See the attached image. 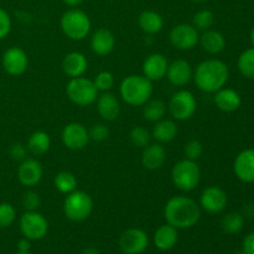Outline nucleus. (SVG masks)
Segmentation results:
<instances>
[{
	"mask_svg": "<svg viewBox=\"0 0 254 254\" xmlns=\"http://www.w3.org/2000/svg\"><path fill=\"white\" fill-rule=\"evenodd\" d=\"M233 171L238 180L246 184L254 183V149H245L236 156Z\"/></svg>",
	"mask_w": 254,
	"mask_h": 254,
	"instance_id": "nucleus-18",
	"label": "nucleus"
},
{
	"mask_svg": "<svg viewBox=\"0 0 254 254\" xmlns=\"http://www.w3.org/2000/svg\"><path fill=\"white\" fill-rule=\"evenodd\" d=\"M238 71L247 78H254V47L245 50L237 61Z\"/></svg>",
	"mask_w": 254,
	"mask_h": 254,
	"instance_id": "nucleus-32",
	"label": "nucleus"
},
{
	"mask_svg": "<svg viewBox=\"0 0 254 254\" xmlns=\"http://www.w3.org/2000/svg\"><path fill=\"white\" fill-rule=\"evenodd\" d=\"M179 241V231L174 226L165 223L156 228L154 233V246L159 251H170L176 246Z\"/></svg>",
	"mask_w": 254,
	"mask_h": 254,
	"instance_id": "nucleus-23",
	"label": "nucleus"
},
{
	"mask_svg": "<svg viewBox=\"0 0 254 254\" xmlns=\"http://www.w3.org/2000/svg\"><path fill=\"white\" fill-rule=\"evenodd\" d=\"M16 220V210L9 202H0V228H7Z\"/></svg>",
	"mask_w": 254,
	"mask_h": 254,
	"instance_id": "nucleus-35",
	"label": "nucleus"
},
{
	"mask_svg": "<svg viewBox=\"0 0 254 254\" xmlns=\"http://www.w3.org/2000/svg\"><path fill=\"white\" fill-rule=\"evenodd\" d=\"M12 27L11 17L5 9L0 7V41L10 34Z\"/></svg>",
	"mask_w": 254,
	"mask_h": 254,
	"instance_id": "nucleus-40",
	"label": "nucleus"
},
{
	"mask_svg": "<svg viewBox=\"0 0 254 254\" xmlns=\"http://www.w3.org/2000/svg\"><path fill=\"white\" fill-rule=\"evenodd\" d=\"M201 180V169L193 160L183 159L174 164L171 169V181L176 189L184 192L195 190Z\"/></svg>",
	"mask_w": 254,
	"mask_h": 254,
	"instance_id": "nucleus-5",
	"label": "nucleus"
},
{
	"mask_svg": "<svg viewBox=\"0 0 254 254\" xmlns=\"http://www.w3.org/2000/svg\"><path fill=\"white\" fill-rule=\"evenodd\" d=\"M116 47V36L106 27L96 30L91 37V49L97 56H108Z\"/></svg>",
	"mask_w": 254,
	"mask_h": 254,
	"instance_id": "nucleus-20",
	"label": "nucleus"
},
{
	"mask_svg": "<svg viewBox=\"0 0 254 254\" xmlns=\"http://www.w3.org/2000/svg\"><path fill=\"white\" fill-rule=\"evenodd\" d=\"M242 251L247 254H254V232H251L245 237Z\"/></svg>",
	"mask_w": 254,
	"mask_h": 254,
	"instance_id": "nucleus-42",
	"label": "nucleus"
},
{
	"mask_svg": "<svg viewBox=\"0 0 254 254\" xmlns=\"http://www.w3.org/2000/svg\"><path fill=\"white\" fill-rule=\"evenodd\" d=\"M30 248H31V241L27 240V238H22L17 243V251L19 252H30Z\"/></svg>",
	"mask_w": 254,
	"mask_h": 254,
	"instance_id": "nucleus-43",
	"label": "nucleus"
},
{
	"mask_svg": "<svg viewBox=\"0 0 254 254\" xmlns=\"http://www.w3.org/2000/svg\"><path fill=\"white\" fill-rule=\"evenodd\" d=\"M166 150L160 143H150L143 148L141 164L146 170H159L165 164Z\"/></svg>",
	"mask_w": 254,
	"mask_h": 254,
	"instance_id": "nucleus-22",
	"label": "nucleus"
},
{
	"mask_svg": "<svg viewBox=\"0 0 254 254\" xmlns=\"http://www.w3.org/2000/svg\"><path fill=\"white\" fill-rule=\"evenodd\" d=\"M97 112L99 117L106 122H114L121 114V102L116 94L109 92H102L96 101Z\"/></svg>",
	"mask_w": 254,
	"mask_h": 254,
	"instance_id": "nucleus-19",
	"label": "nucleus"
},
{
	"mask_svg": "<svg viewBox=\"0 0 254 254\" xmlns=\"http://www.w3.org/2000/svg\"><path fill=\"white\" fill-rule=\"evenodd\" d=\"M15 254H31V253H30V252H19V251H17V252Z\"/></svg>",
	"mask_w": 254,
	"mask_h": 254,
	"instance_id": "nucleus-49",
	"label": "nucleus"
},
{
	"mask_svg": "<svg viewBox=\"0 0 254 254\" xmlns=\"http://www.w3.org/2000/svg\"><path fill=\"white\" fill-rule=\"evenodd\" d=\"M164 217L166 223L174 226L178 230L191 228L200 221L201 207L193 198L189 196H174L165 203Z\"/></svg>",
	"mask_w": 254,
	"mask_h": 254,
	"instance_id": "nucleus-1",
	"label": "nucleus"
},
{
	"mask_svg": "<svg viewBox=\"0 0 254 254\" xmlns=\"http://www.w3.org/2000/svg\"><path fill=\"white\" fill-rule=\"evenodd\" d=\"M88 69V60L82 52H68L62 60V71L69 78L83 76Z\"/></svg>",
	"mask_w": 254,
	"mask_h": 254,
	"instance_id": "nucleus-21",
	"label": "nucleus"
},
{
	"mask_svg": "<svg viewBox=\"0 0 254 254\" xmlns=\"http://www.w3.org/2000/svg\"><path fill=\"white\" fill-rule=\"evenodd\" d=\"M236 254H247V253H245V252H243V251H241V252H237Z\"/></svg>",
	"mask_w": 254,
	"mask_h": 254,
	"instance_id": "nucleus-50",
	"label": "nucleus"
},
{
	"mask_svg": "<svg viewBox=\"0 0 254 254\" xmlns=\"http://www.w3.org/2000/svg\"><path fill=\"white\" fill-rule=\"evenodd\" d=\"M193 77V68L186 60L179 59L170 62L166 72V78L173 86L184 87L190 83Z\"/></svg>",
	"mask_w": 254,
	"mask_h": 254,
	"instance_id": "nucleus-17",
	"label": "nucleus"
},
{
	"mask_svg": "<svg viewBox=\"0 0 254 254\" xmlns=\"http://www.w3.org/2000/svg\"><path fill=\"white\" fill-rule=\"evenodd\" d=\"M203 153V146L202 144L200 143L196 139H192V140H189L188 143L184 145V155H185L186 159L189 160L197 161L198 159L201 158Z\"/></svg>",
	"mask_w": 254,
	"mask_h": 254,
	"instance_id": "nucleus-37",
	"label": "nucleus"
},
{
	"mask_svg": "<svg viewBox=\"0 0 254 254\" xmlns=\"http://www.w3.org/2000/svg\"><path fill=\"white\" fill-rule=\"evenodd\" d=\"M22 236L30 241L42 240L49 232V222L39 211H25L19 220Z\"/></svg>",
	"mask_w": 254,
	"mask_h": 254,
	"instance_id": "nucleus-9",
	"label": "nucleus"
},
{
	"mask_svg": "<svg viewBox=\"0 0 254 254\" xmlns=\"http://www.w3.org/2000/svg\"><path fill=\"white\" fill-rule=\"evenodd\" d=\"M1 66L10 76H21L29 67V57L21 47L11 46L5 50L2 54Z\"/></svg>",
	"mask_w": 254,
	"mask_h": 254,
	"instance_id": "nucleus-13",
	"label": "nucleus"
},
{
	"mask_svg": "<svg viewBox=\"0 0 254 254\" xmlns=\"http://www.w3.org/2000/svg\"><path fill=\"white\" fill-rule=\"evenodd\" d=\"M198 44L202 47L203 51L207 52V54L218 55L225 50L226 39L222 32L208 29L206 31H202V34L200 35Z\"/></svg>",
	"mask_w": 254,
	"mask_h": 254,
	"instance_id": "nucleus-24",
	"label": "nucleus"
},
{
	"mask_svg": "<svg viewBox=\"0 0 254 254\" xmlns=\"http://www.w3.org/2000/svg\"><path fill=\"white\" fill-rule=\"evenodd\" d=\"M94 86L98 92H109L114 86V76L109 71H101L93 78Z\"/></svg>",
	"mask_w": 254,
	"mask_h": 254,
	"instance_id": "nucleus-36",
	"label": "nucleus"
},
{
	"mask_svg": "<svg viewBox=\"0 0 254 254\" xmlns=\"http://www.w3.org/2000/svg\"><path fill=\"white\" fill-rule=\"evenodd\" d=\"M61 140L64 145L69 150H82L89 143L88 129L78 122H71L62 129Z\"/></svg>",
	"mask_w": 254,
	"mask_h": 254,
	"instance_id": "nucleus-11",
	"label": "nucleus"
},
{
	"mask_svg": "<svg viewBox=\"0 0 254 254\" xmlns=\"http://www.w3.org/2000/svg\"><path fill=\"white\" fill-rule=\"evenodd\" d=\"M227 203L228 196L226 191L218 186L211 185L202 190L198 205L201 210L208 213H220L227 207Z\"/></svg>",
	"mask_w": 254,
	"mask_h": 254,
	"instance_id": "nucleus-14",
	"label": "nucleus"
},
{
	"mask_svg": "<svg viewBox=\"0 0 254 254\" xmlns=\"http://www.w3.org/2000/svg\"><path fill=\"white\" fill-rule=\"evenodd\" d=\"M54 185L59 192L64 193V195H68V193L73 192L77 190V181L76 176L71 173V171H60L54 179Z\"/></svg>",
	"mask_w": 254,
	"mask_h": 254,
	"instance_id": "nucleus-30",
	"label": "nucleus"
},
{
	"mask_svg": "<svg viewBox=\"0 0 254 254\" xmlns=\"http://www.w3.org/2000/svg\"><path fill=\"white\" fill-rule=\"evenodd\" d=\"M191 1H193V2H206V1H208V0H191Z\"/></svg>",
	"mask_w": 254,
	"mask_h": 254,
	"instance_id": "nucleus-48",
	"label": "nucleus"
},
{
	"mask_svg": "<svg viewBox=\"0 0 254 254\" xmlns=\"http://www.w3.org/2000/svg\"><path fill=\"white\" fill-rule=\"evenodd\" d=\"M138 25L141 31L148 36L159 34L164 27V19L154 10H144L138 16Z\"/></svg>",
	"mask_w": 254,
	"mask_h": 254,
	"instance_id": "nucleus-27",
	"label": "nucleus"
},
{
	"mask_svg": "<svg viewBox=\"0 0 254 254\" xmlns=\"http://www.w3.org/2000/svg\"><path fill=\"white\" fill-rule=\"evenodd\" d=\"M81 254H101V252L96 247H88L86 250H83V252Z\"/></svg>",
	"mask_w": 254,
	"mask_h": 254,
	"instance_id": "nucleus-46",
	"label": "nucleus"
},
{
	"mask_svg": "<svg viewBox=\"0 0 254 254\" xmlns=\"http://www.w3.org/2000/svg\"><path fill=\"white\" fill-rule=\"evenodd\" d=\"M129 138H130L131 144H133L134 146L143 149L145 148L148 144H150L151 133L148 130V129L144 128V127L138 126V127H134V128L131 129Z\"/></svg>",
	"mask_w": 254,
	"mask_h": 254,
	"instance_id": "nucleus-34",
	"label": "nucleus"
},
{
	"mask_svg": "<svg viewBox=\"0 0 254 254\" xmlns=\"http://www.w3.org/2000/svg\"><path fill=\"white\" fill-rule=\"evenodd\" d=\"M64 213L72 222H83L93 211V198L82 190H74L64 200Z\"/></svg>",
	"mask_w": 254,
	"mask_h": 254,
	"instance_id": "nucleus-6",
	"label": "nucleus"
},
{
	"mask_svg": "<svg viewBox=\"0 0 254 254\" xmlns=\"http://www.w3.org/2000/svg\"><path fill=\"white\" fill-rule=\"evenodd\" d=\"M242 216L245 218H254V203H247V205H245Z\"/></svg>",
	"mask_w": 254,
	"mask_h": 254,
	"instance_id": "nucleus-44",
	"label": "nucleus"
},
{
	"mask_svg": "<svg viewBox=\"0 0 254 254\" xmlns=\"http://www.w3.org/2000/svg\"><path fill=\"white\" fill-rule=\"evenodd\" d=\"M66 94L69 101L78 107H87L96 103L99 96L93 79L87 77H76L71 78L66 84Z\"/></svg>",
	"mask_w": 254,
	"mask_h": 254,
	"instance_id": "nucleus-7",
	"label": "nucleus"
},
{
	"mask_svg": "<svg viewBox=\"0 0 254 254\" xmlns=\"http://www.w3.org/2000/svg\"><path fill=\"white\" fill-rule=\"evenodd\" d=\"M170 62L168 61L165 56L160 52H154L150 54L143 62V76L150 79L151 82L161 81L166 77V72H168V67Z\"/></svg>",
	"mask_w": 254,
	"mask_h": 254,
	"instance_id": "nucleus-16",
	"label": "nucleus"
},
{
	"mask_svg": "<svg viewBox=\"0 0 254 254\" xmlns=\"http://www.w3.org/2000/svg\"><path fill=\"white\" fill-rule=\"evenodd\" d=\"M168 112V106L161 99H149L143 106V117L145 121L155 123L160 119L165 118Z\"/></svg>",
	"mask_w": 254,
	"mask_h": 254,
	"instance_id": "nucleus-29",
	"label": "nucleus"
},
{
	"mask_svg": "<svg viewBox=\"0 0 254 254\" xmlns=\"http://www.w3.org/2000/svg\"><path fill=\"white\" fill-rule=\"evenodd\" d=\"M215 104L220 111L231 113L240 108L242 104V98L237 91L223 87L215 93Z\"/></svg>",
	"mask_w": 254,
	"mask_h": 254,
	"instance_id": "nucleus-25",
	"label": "nucleus"
},
{
	"mask_svg": "<svg viewBox=\"0 0 254 254\" xmlns=\"http://www.w3.org/2000/svg\"><path fill=\"white\" fill-rule=\"evenodd\" d=\"M170 44L180 51H190L198 45L200 32L191 24H179L169 34Z\"/></svg>",
	"mask_w": 254,
	"mask_h": 254,
	"instance_id": "nucleus-10",
	"label": "nucleus"
},
{
	"mask_svg": "<svg viewBox=\"0 0 254 254\" xmlns=\"http://www.w3.org/2000/svg\"><path fill=\"white\" fill-rule=\"evenodd\" d=\"M17 180L25 188H35L40 184L44 176V169L37 159L26 158L20 161L17 166Z\"/></svg>",
	"mask_w": 254,
	"mask_h": 254,
	"instance_id": "nucleus-15",
	"label": "nucleus"
},
{
	"mask_svg": "<svg viewBox=\"0 0 254 254\" xmlns=\"http://www.w3.org/2000/svg\"><path fill=\"white\" fill-rule=\"evenodd\" d=\"M22 207L25 211H37L41 206V197L37 192L32 190H27L26 192L22 195L21 198Z\"/></svg>",
	"mask_w": 254,
	"mask_h": 254,
	"instance_id": "nucleus-38",
	"label": "nucleus"
},
{
	"mask_svg": "<svg viewBox=\"0 0 254 254\" xmlns=\"http://www.w3.org/2000/svg\"><path fill=\"white\" fill-rule=\"evenodd\" d=\"M51 136L44 130H36L29 136L26 143L27 151L35 156H41L50 150Z\"/></svg>",
	"mask_w": 254,
	"mask_h": 254,
	"instance_id": "nucleus-28",
	"label": "nucleus"
},
{
	"mask_svg": "<svg viewBox=\"0 0 254 254\" xmlns=\"http://www.w3.org/2000/svg\"><path fill=\"white\" fill-rule=\"evenodd\" d=\"M243 226H245V217L242 213L238 212L227 213L221 221V227L228 235H237L243 230Z\"/></svg>",
	"mask_w": 254,
	"mask_h": 254,
	"instance_id": "nucleus-31",
	"label": "nucleus"
},
{
	"mask_svg": "<svg viewBox=\"0 0 254 254\" xmlns=\"http://www.w3.org/2000/svg\"><path fill=\"white\" fill-rule=\"evenodd\" d=\"M60 26L66 37L72 41H82L89 35L92 22L88 15L78 7H72L64 12L60 20Z\"/></svg>",
	"mask_w": 254,
	"mask_h": 254,
	"instance_id": "nucleus-4",
	"label": "nucleus"
},
{
	"mask_svg": "<svg viewBox=\"0 0 254 254\" xmlns=\"http://www.w3.org/2000/svg\"><path fill=\"white\" fill-rule=\"evenodd\" d=\"M88 133L91 140L101 143L109 136V128L104 123H96L88 129Z\"/></svg>",
	"mask_w": 254,
	"mask_h": 254,
	"instance_id": "nucleus-39",
	"label": "nucleus"
},
{
	"mask_svg": "<svg viewBox=\"0 0 254 254\" xmlns=\"http://www.w3.org/2000/svg\"><path fill=\"white\" fill-rule=\"evenodd\" d=\"M179 133L178 124L173 119H160L155 122L151 131V138L156 140V143L166 144L173 141Z\"/></svg>",
	"mask_w": 254,
	"mask_h": 254,
	"instance_id": "nucleus-26",
	"label": "nucleus"
},
{
	"mask_svg": "<svg viewBox=\"0 0 254 254\" xmlns=\"http://www.w3.org/2000/svg\"><path fill=\"white\" fill-rule=\"evenodd\" d=\"M148 246V233L141 228H128L119 237V247L124 254H141Z\"/></svg>",
	"mask_w": 254,
	"mask_h": 254,
	"instance_id": "nucleus-12",
	"label": "nucleus"
},
{
	"mask_svg": "<svg viewBox=\"0 0 254 254\" xmlns=\"http://www.w3.org/2000/svg\"><path fill=\"white\" fill-rule=\"evenodd\" d=\"M251 42H252V45L254 47V27L252 29V31H251Z\"/></svg>",
	"mask_w": 254,
	"mask_h": 254,
	"instance_id": "nucleus-47",
	"label": "nucleus"
},
{
	"mask_svg": "<svg viewBox=\"0 0 254 254\" xmlns=\"http://www.w3.org/2000/svg\"><path fill=\"white\" fill-rule=\"evenodd\" d=\"M213 22H215V15H213V12L208 9H202L198 10V11L193 15L192 24L191 25L200 32L211 29Z\"/></svg>",
	"mask_w": 254,
	"mask_h": 254,
	"instance_id": "nucleus-33",
	"label": "nucleus"
},
{
	"mask_svg": "<svg viewBox=\"0 0 254 254\" xmlns=\"http://www.w3.org/2000/svg\"><path fill=\"white\" fill-rule=\"evenodd\" d=\"M153 82L143 74H130L119 84V94L130 107H143L153 97Z\"/></svg>",
	"mask_w": 254,
	"mask_h": 254,
	"instance_id": "nucleus-3",
	"label": "nucleus"
},
{
	"mask_svg": "<svg viewBox=\"0 0 254 254\" xmlns=\"http://www.w3.org/2000/svg\"><path fill=\"white\" fill-rule=\"evenodd\" d=\"M62 1H64L66 5H68V6L77 7V6H79V5H81L84 0H62Z\"/></svg>",
	"mask_w": 254,
	"mask_h": 254,
	"instance_id": "nucleus-45",
	"label": "nucleus"
},
{
	"mask_svg": "<svg viewBox=\"0 0 254 254\" xmlns=\"http://www.w3.org/2000/svg\"><path fill=\"white\" fill-rule=\"evenodd\" d=\"M27 148L26 145L21 143H14L10 145L9 148V155L12 160L15 161H22L27 158Z\"/></svg>",
	"mask_w": 254,
	"mask_h": 254,
	"instance_id": "nucleus-41",
	"label": "nucleus"
},
{
	"mask_svg": "<svg viewBox=\"0 0 254 254\" xmlns=\"http://www.w3.org/2000/svg\"><path fill=\"white\" fill-rule=\"evenodd\" d=\"M230 78V68L218 59L200 62L193 69L192 79L196 87L205 93H216L226 86Z\"/></svg>",
	"mask_w": 254,
	"mask_h": 254,
	"instance_id": "nucleus-2",
	"label": "nucleus"
},
{
	"mask_svg": "<svg viewBox=\"0 0 254 254\" xmlns=\"http://www.w3.org/2000/svg\"><path fill=\"white\" fill-rule=\"evenodd\" d=\"M168 111L174 121H189L195 116L197 111L196 97L188 89H180L175 92L169 101Z\"/></svg>",
	"mask_w": 254,
	"mask_h": 254,
	"instance_id": "nucleus-8",
	"label": "nucleus"
}]
</instances>
